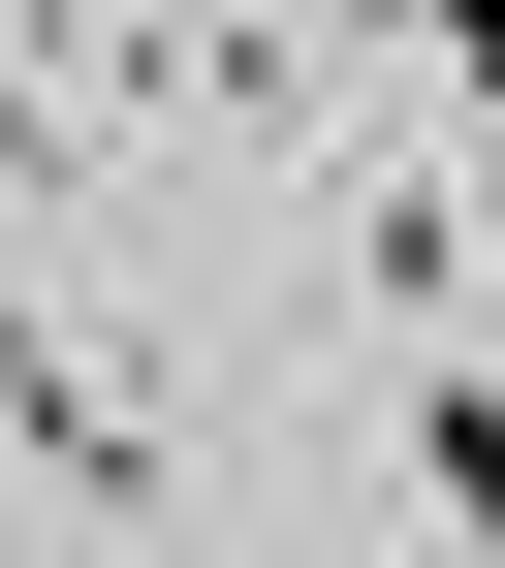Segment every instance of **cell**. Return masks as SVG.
<instances>
[{
	"mask_svg": "<svg viewBox=\"0 0 505 568\" xmlns=\"http://www.w3.org/2000/svg\"><path fill=\"white\" fill-rule=\"evenodd\" d=\"M347 284H380L411 347H474V316H505V222H474L443 159H380V190H347Z\"/></svg>",
	"mask_w": 505,
	"mask_h": 568,
	"instance_id": "6da1fadb",
	"label": "cell"
},
{
	"mask_svg": "<svg viewBox=\"0 0 505 568\" xmlns=\"http://www.w3.org/2000/svg\"><path fill=\"white\" fill-rule=\"evenodd\" d=\"M0 443H32L63 506H159V443H127V410H95V347H63V316H0Z\"/></svg>",
	"mask_w": 505,
	"mask_h": 568,
	"instance_id": "7a4b0ae2",
	"label": "cell"
},
{
	"mask_svg": "<svg viewBox=\"0 0 505 568\" xmlns=\"http://www.w3.org/2000/svg\"><path fill=\"white\" fill-rule=\"evenodd\" d=\"M411 506H443V537H505V379H411Z\"/></svg>",
	"mask_w": 505,
	"mask_h": 568,
	"instance_id": "3957f363",
	"label": "cell"
},
{
	"mask_svg": "<svg viewBox=\"0 0 505 568\" xmlns=\"http://www.w3.org/2000/svg\"><path fill=\"white\" fill-rule=\"evenodd\" d=\"M380 32H411V63H443V95H474V126H505V0H380Z\"/></svg>",
	"mask_w": 505,
	"mask_h": 568,
	"instance_id": "277c9868",
	"label": "cell"
}]
</instances>
